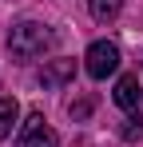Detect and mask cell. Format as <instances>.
<instances>
[{"mask_svg": "<svg viewBox=\"0 0 143 147\" xmlns=\"http://www.w3.org/2000/svg\"><path fill=\"white\" fill-rule=\"evenodd\" d=\"M84 68H88L92 80H107V76L119 68V48L111 40H95L92 48L84 52Z\"/></svg>", "mask_w": 143, "mask_h": 147, "instance_id": "7a4b0ae2", "label": "cell"}, {"mask_svg": "<svg viewBox=\"0 0 143 147\" xmlns=\"http://www.w3.org/2000/svg\"><path fill=\"white\" fill-rule=\"evenodd\" d=\"M72 76H76V60H52L40 68V84L44 88H60V84H68Z\"/></svg>", "mask_w": 143, "mask_h": 147, "instance_id": "277c9868", "label": "cell"}, {"mask_svg": "<svg viewBox=\"0 0 143 147\" xmlns=\"http://www.w3.org/2000/svg\"><path fill=\"white\" fill-rule=\"evenodd\" d=\"M16 119H20V103H16V96H0V139L12 135Z\"/></svg>", "mask_w": 143, "mask_h": 147, "instance_id": "8992f818", "label": "cell"}, {"mask_svg": "<svg viewBox=\"0 0 143 147\" xmlns=\"http://www.w3.org/2000/svg\"><path fill=\"white\" fill-rule=\"evenodd\" d=\"M143 99V88H139V76H123L115 84V103L119 107H127V111H135Z\"/></svg>", "mask_w": 143, "mask_h": 147, "instance_id": "5b68a950", "label": "cell"}, {"mask_svg": "<svg viewBox=\"0 0 143 147\" xmlns=\"http://www.w3.org/2000/svg\"><path fill=\"white\" fill-rule=\"evenodd\" d=\"M88 8H92L95 20H115L119 8H123V0H88Z\"/></svg>", "mask_w": 143, "mask_h": 147, "instance_id": "52a82bcc", "label": "cell"}, {"mask_svg": "<svg viewBox=\"0 0 143 147\" xmlns=\"http://www.w3.org/2000/svg\"><path fill=\"white\" fill-rule=\"evenodd\" d=\"M119 135L127 139V143H135V139H143V115H131V119L119 127Z\"/></svg>", "mask_w": 143, "mask_h": 147, "instance_id": "9c48e42d", "label": "cell"}, {"mask_svg": "<svg viewBox=\"0 0 143 147\" xmlns=\"http://www.w3.org/2000/svg\"><path fill=\"white\" fill-rule=\"evenodd\" d=\"M92 107H95V96H80V99H72L68 115H72L76 123H80V119H88V115H92Z\"/></svg>", "mask_w": 143, "mask_h": 147, "instance_id": "ba28073f", "label": "cell"}, {"mask_svg": "<svg viewBox=\"0 0 143 147\" xmlns=\"http://www.w3.org/2000/svg\"><path fill=\"white\" fill-rule=\"evenodd\" d=\"M52 32L44 24H36V20H20V24L8 32V52L16 56V60H36V56H44V48H52Z\"/></svg>", "mask_w": 143, "mask_h": 147, "instance_id": "6da1fadb", "label": "cell"}, {"mask_svg": "<svg viewBox=\"0 0 143 147\" xmlns=\"http://www.w3.org/2000/svg\"><path fill=\"white\" fill-rule=\"evenodd\" d=\"M16 147H60V139H56V131L44 123V115H40V111H32V115L24 119V127H20Z\"/></svg>", "mask_w": 143, "mask_h": 147, "instance_id": "3957f363", "label": "cell"}]
</instances>
